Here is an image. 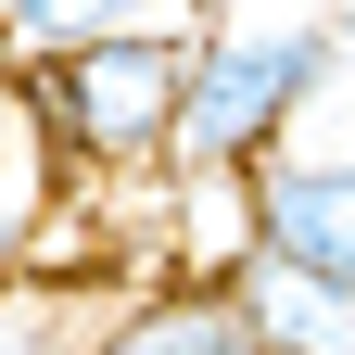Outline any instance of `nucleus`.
Segmentation results:
<instances>
[{
    "instance_id": "obj_1",
    "label": "nucleus",
    "mask_w": 355,
    "mask_h": 355,
    "mask_svg": "<svg viewBox=\"0 0 355 355\" xmlns=\"http://www.w3.org/2000/svg\"><path fill=\"white\" fill-rule=\"evenodd\" d=\"M191 38L203 26H127V38H76V51H38L26 114L51 127V153L76 178H165L178 153V102H191Z\"/></svg>"
},
{
    "instance_id": "obj_2",
    "label": "nucleus",
    "mask_w": 355,
    "mask_h": 355,
    "mask_svg": "<svg viewBox=\"0 0 355 355\" xmlns=\"http://www.w3.org/2000/svg\"><path fill=\"white\" fill-rule=\"evenodd\" d=\"M330 76H343V26H203L165 165H266Z\"/></svg>"
},
{
    "instance_id": "obj_3",
    "label": "nucleus",
    "mask_w": 355,
    "mask_h": 355,
    "mask_svg": "<svg viewBox=\"0 0 355 355\" xmlns=\"http://www.w3.org/2000/svg\"><path fill=\"white\" fill-rule=\"evenodd\" d=\"M254 241L355 292V153H292L279 140L254 165Z\"/></svg>"
},
{
    "instance_id": "obj_4",
    "label": "nucleus",
    "mask_w": 355,
    "mask_h": 355,
    "mask_svg": "<svg viewBox=\"0 0 355 355\" xmlns=\"http://www.w3.org/2000/svg\"><path fill=\"white\" fill-rule=\"evenodd\" d=\"M229 304H241L254 355H355V292L318 279V266H292V254H266V241L229 266Z\"/></svg>"
},
{
    "instance_id": "obj_5",
    "label": "nucleus",
    "mask_w": 355,
    "mask_h": 355,
    "mask_svg": "<svg viewBox=\"0 0 355 355\" xmlns=\"http://www.w3.org/2000/svg\"><path fill=\"white\" fill-rule=\"evenodd\" d=\"M89 355H254V330H241L229 279H153L127 318L89 330Z\"/></svg>"
},
{
    "instance_id": "obj_6",
    "label": "nucleus",
    "mask_w": 355,
    "mask_h": 355,
    "mask_svg": "<svg viewBox=\"0 0 355 355\" xmlns=\"http://www.w3.org/2000/svg\"><path fill=\"white\" fill-rule=\"evenodd\" d=\"M127 26H203V0H0V51H76V38H127Z\"/></svg>"
},
{
    "instance_id": "obj_7",
    "label": "nucleus",
    "mask_w": 355,
    "mask_h": 355,
    "mask_svg": "<svg viewBox=\"0 0 355 355\" xmlns=\"http://www.w3.org/2000/svg\"><path fill=\"white\" fill-rule=\"evenodd\" d=\"M26 127V76H13V51H0V140Z\"/></svg>"
}]
</instances>
